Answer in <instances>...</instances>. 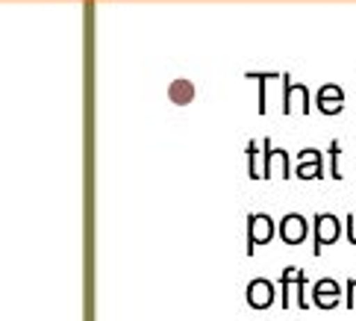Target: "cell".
Here are the masks:
<instances>
[{
    "instance_id": "6da1fadb",
    "label": "cell",
    "mask_w": 356,
    "mask_h": 321,
    "mask_svg": "<svg viewBox=\"0 0 356 321\" xmlns=\"http://www.w3.org/2000/svg\"><path fill=\"white\" fill-rule=\"evenodd\" d=\"M341 236V221L333 212H315L312 218V253L321 256L327 245H333Z\"/></svg>"
},
{
    "instance_id": "7a4b0ae2",
    "label": "cell",
    "mask_w": 356,
    "mask_h": 321,
    "mask_svg": "<svg viewBox=\"0 0 356 321\" xmlns=\"http://www.w3.org/2000/svg\"><path fill=\"white\" fill-rule=\"evenodd\" d=\"M274 218L265 212H250L248 215V256L257 253L259 245H268L274 239Z\"/></svg>"
},
{
    "instance_id": "3957f363",
    "label": "cell",
    "mask_w": 356,
    "mask_h": 321,
    "mask_svg": "<svg viewBox=\"0 0 356 321\" xmlns=\"http://www.w3.org/2000/svg\"><path fill=\"white\" fill-rule=\"evenodd\" d=\"M295 174H298V180H321L324 177V153L315 148H303L298 153Z\"/></svg>"
},
{
    "instance_id": "277c9868",
    "label": "cell",
    "mask_w": 356,
    "mask_h": 321,
    "mask_svg": "<svg viewBox=\"0 0 356 321\" xmlns=\"http://www.w3.org/2000/svg\"><path fill=\"white\" fill-rule=\"evenodd\" d=\"M307 233H309V224L300 212L283 215V221H280V239H283L286 245H300V242L307 239Z\"/></svg>"
},
{
    "instance_id": "5b68a950",
    "label": "cell",
    "mask_w": 356,
    "mask_h": 321,
    "mask_svg": "<svg viewBox=\"0 0 356 321\" xmlns=\"http://www.w3.org/2000/svg\"><path fill=\"white\" fill-rule=\"evenodd\" d=\"M274 295H277V289H274L271 280L257 277V280H250L248 283L245 298H248V304L253 306V310H268V306L274 304Z\"/></svg>"
},
{
    "instance_id": "8992f818",
    "label": "cell",
    "mask_w": 356,
    "mask_h": 321,
    "mask_svg": "<svg viewBox=\"0 0 356 321\" xmlns=\"http://www.w3.org/2000/svg\"><path fill=\"white\" fill-rule=\"evenodd\" d=\"M341 301V286L336 283L333 277H324L318 280L315 289H312V304L318 310H333V306Z\"/></svg>"
},
{
    "instance_id": "52a82bcc",
    "label": "cell",
    "mask_w": 356,
    "mask_h": 321,
    "mask_svg": "<svg viewBox=\"0 0 356 321\" xmlns=\"http://www.w3.org/2000/svg\"><path fill=\"white\" fill-rule=\"evenodd\" d=\"M318 109H321L324 115H339L341 109H345V92L333 83L321 86L318 88Z\"/></svg>"
},
{
    "instance_id": "ba28073f",
    "label": "cell",
    "mask_w": 356,
    "mask_h": 321,
    "mask_svg": "<svg viewBox=\"0 0 356 321\" xmlns=\"http://www.w3.org/2000/svg\"><path fill=\"white\" fill-rule=\"evenodd\" d=\"M262 142H248V174L250 180H262V153H259Z\"/></svg>"
},
{
    "instance_id": "9c48e42d",
    "label": "cell",
    "mask_w": 356,
    "mask_h": 321,
    "mask_svg": "<svg viewBox=\"0 0 356 321\" xmlns=\"http://www.w3.org/2000/svg\"><path fill=\"white\" fill-rule=\"evenodd\" d=\"M168 95H171V100H177V104H188V100L195 97V86L188 80H177V83H171Z\"/></svg>"
},
{
    "instance_id": "30bf717a",
    "label": "cell",
    "mask_w": 356,
    "mask_h": 321,
    "mask_svg": "<svg viewBox=\"0 0 356 321\" xmlns=\"http://www.w3.org/2000/svg\"><path fill=\"white\" fill-rule=\"evenodd\" d=\"M295 277H298V268L289 265L283 272V280H280V289H283V295H280V306H283V310H289V306H291L289 295H291V280H295Z\"/></svg>"
},
{
    "instance_id": "8fae6325",
    "label": "cell",
    "mask_w": 356,
    "mask_h": 321,
    "mask_svg": "<svg viewBox=\"0 0 356 321\" xmlns=\"http://www.w3.org/2000/svg\"><path fill=\"white\" fill-rule=\"evenodd\" d=\"M277 157V148H271V139H262V180H271V159Z\"/></svg>"
},
{
    "instance_id": "7c38bea8",
    "label": "cell",
    "mask_w": 356,
    "mask_h": 321,
    "mask_svg": "<svg viewBox=\"0 0 356 321\" xmlns=\"http://www.w3.org/2000/svg\"><path fill=\"white\" fill-rule=\"evenodd\" d=\"M250 80H259V115H265V109H268V92H265V83L274 80L277 74H248Z\"/></svg>"
},
{
    "instance_id": "4fadbf2b",
    "label": "cell",
    "mask_w": 356,
    "mask_h": 321,
    "mask_svg": "<svg viewBox=\"0 0 356 321\" xmlns=\"http://www.w3.org/2000/svg\"><path fill=\"white\" fill-rule=\"evenodd\" d=\"M330 159H333V165H330V177L333 180H341V165H339V153H341V145H339V139H333L330 142Z\"/></svg>"
},
{
    "instance_id": "5bb4252c",
    "label": "cell",
    "mask_w": 356,
    "mask_h": 321,
    "mask_svg": "<svg viewBox=\"0 0 356 321\" xmlns=\"http://www.w3.org/2000/svg\"><path fill=\"white\" fill-rule=\"evenodd\" d=\"M295 289H298V306L307 310L309 306V301H307V272H300V268H298V277H295Z\"/></svg>"
},
{
    "instance_id": "9a60e30c",
    "label": "cell",
    "mask_w": 356,
    "mask_h": 321,
    "mask_svg": "<svg viewBox=\"0 0 356 321\" xmlns=\"http://www.w3.org/2000/svg\"><path fill=\"white\" fill-rule=\"evenodd\" d=\"M345 306L348 310H356V277L348 280V292H345Z\"/></svg>"
},
{
    "instance_id": "2e32d148",
    "label": "cell",
    "mask_w": 356,
    "mask_h": 321,
    "mask_svg": "<svg viewBox=\"0 0 356 321\" xmlns=\"http://www.w3.org/2000/svg\"><path fill=\"white\" fill-rule=\"evenodd\" d=\"M345 230H348V242H350V245H356V215H353V212L348 215Z\"/></svg>"
}]
</instances>
